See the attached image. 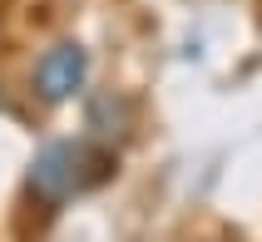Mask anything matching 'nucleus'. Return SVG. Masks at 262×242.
<instances>
[{
    "instance_id": "obj_2",
    "label": "nucleus",
    "mask_w": 262,
    "mask_h": 242,
    "mask_svg": "<svg viewBox=\"0 0 262 242\" xmlns=\"http://www.w3.org/2000/svg\"><path fill=\"white\" fill-rule=\"evenodd\" d=\"M84 84H89V50L79 40H59L40 55V64H35L40 104H70L84 94Z\"/></svg>"
},
{
    "instance_id": "obj_1",
    "label": "nucleus",
    "mask_w": 262,
    "mask_h": 242,
    "mask_svg": "<svg viewBox=\"0 0 262 242\" xmlns=\"http://www.w3.org/2000/svg\"><path fill=\"white\" fill-rule=\"evenodd\" d=\"M104 178H114V148H104L99 139H55L30 158V193L45 208H64L70 198L99 188Z\"/></svg>"
}]
</instances>
